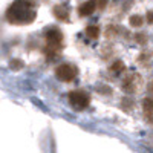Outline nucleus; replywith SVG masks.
Instances as JSON below:
<instances>
[{
    "label": "nucleus",
    "instance_id": "7",
    "mask_svg": "<svg viewBox=\"0 0 153 153\" xmlns=\"http://www.w3.org/2000/svg\"><path fill=\"white\" fill-rule=\"evenodd\" d=\"M54 16L61 20V22H68L69 20V8L66 5H55L54 6Z\"/></svg>",
    "mask_w": 153,
    "mask_h": 153
},
{
    "label": "nucleus",
    "instance_id": "2",
    "mask_svg": "<svg viewBox=\"0 0 153 153\" xmlns=\"http://www.w3.org/2000/svg\"><path fill=\"white\" fill-rule=\"evenodd\" d=\"M45 40H46V54L51 55V58L57 57L63 48V40H65L61 31L55 26L48 28L45 32Z\"/></svg>",
    "mask_w": 153,
    "mask_h": 153
},
{
    "label": "nucleus",
    "instance_id": "8",
    "mask_svg": "<svg viewBox=\"0 0 153 153\" xmlns=\"http://www.w3.org/2000/svg\"><path fill=\"white\" fill-rule=\"evenodd\" d=\"M86 35H87L89 38H92V40H95V38L100 37V28L97 26V25L87 26V28H86Z\"/></svg>",
    "mask_w": 153,
    "mask_h": 153
},
{
    "label": "nucleus",
    "instance_id": "3",
    "mask_svg": "<svg viewBox=\"0 0 153 153\" xmlns=\"http://www.w3.org/2000/svg\"><path fill=\"white\" fill-rule=\"evenodd\" d=\"M89 101H91V97L84 91H72L69 94V103L75 110H84L89 106Z\"/></svg>",
    "mask_w": 153,
    "mask_h": 153
},
{
    "label": "nucleus",
    "instance_id": "9",
    "mask_svg": "<svg viewBox=\"0 0 153 153\" xmlns=\"http://www.w3.org/2000/svg\"><path fill=\"white\" fill-rule=\"evenodd\" d=\"M144 112L149 118H153V100H150V98L144 100Z\"/></svg>",
    "mask_w": 153,
    "mask_h": 153
},
{
    "label": "nucleus",
    "instance_id": "11",
    "mask_svg": "<svg viewBox=\"0 0 153 153\" xmlns=\"http://www.w3.org/2000/svg\"><path fill=\"white\" fill-rule=\"evenodd\" d=\"M110 71H112L113 74H117V75H118L120 72H123V71H124V65H123L121 61H117V63H113V65H112Z\"/></svg>",
    "mask_w": 153,
    "mask_h": 153
},
{
    "label": "nucleus",
    "instance_id": "1",
    "mask_svg": "<svg viewBox=\"0 0 153 153\" xmlns=\"http://www.w3.org/2000/svg\"><path fill=\"white\" fill-rule=\"evenodd\" d=\"M37 19V3L34 0H16L6 11V20L12 25H31Z\"/></svg>",
    "mask_w": 153,
    "mask_h": 153
},
{
    "label": "nucleus",
    "instance_id": "5",
    "mask_svg": "<svg viewBox=\"0 0 153 153\" xmlns=\"http://www.w3.org/2000/svg\"><path fill=\"white\" fill-rule=\"evenodd\" d=\"M141 86H143V81H141V76H139V75L127 76V78L124 80V83H123V89L126 92H129V94L138 92L139 89H141Z\"/></svg>",
    "mask_w": 153,
    "mask_h": 153
},
{
    "label": "nucleus",
    "instance_id": "4",
    "mask_svg": "<svg viewBox=\"0 0 153 153\" xmlns=\"http://www.w3.org/2000/svg\"><path fill=\"white\" fill-rule=\"evenodd\" d=\"M76 75H78V69H76V66L71 65V63H63V65H60L55 69V76L58 80L66 81V83L76 78Z\"/></svg>",
    "mask_w": 153,
    "mask_h": 153
},
{
    "label": "nucleus",
    "instance_id": "12",
    "mask_svg": "<svg viewBox=\"0 0 153 153\" xmlns=\"http://www.w3.org/2000/svg\"><path fill=\"white\" fill-rule=\"evenodd\" d=\"M94 2L97 5V9H104L107 5V0H94Z\"/></svg>",
    "mask_w": 153,
    "mask_h": 153
},
{
    "label": "nucleus",
    "instance_id": "6",
    "mask_svg": "<svg viewBox=\"0 0 153 153\" xmlns=\"http://www.w3.org/2000/svg\"><path fill=\"white\" fill-rule=\"evenodd\" d=\"M95 11H97V5H95L94 0H87V2L81 3V5H80V8H78V12H80V16H81V17L92 16Z\"/></svg>",
    "mask_w": 153,
    "mask_h": 153
},
{
    "label": "nucleus",
    "instance_id": "13",
    "mask_svg": "<svg viewBox=\"0 0 153 153\" xmlns=\"http://www.w3.org/2000/svg\"><path fill=\"white\" fill-rule=\"evenodd\" d=\"M147 20H149V23H153V11H150L147 14Z\"/></svg>",
    "mask_w": 153,
    "mask_h": 153
},
{
    "label": "nucleus",
    "instance_id": "10",
    "mask_svg": "<svg viewBox=\"0 0 153 153\" xmlns=\"http://www.w3.org/2000/svg\"><path fill=\"white\" fill-rule=\"evenodd\" d=\"M143 17L141 16H132L130 17V25L132 26H135V28H139V26H143Z\"/></svg>",
    "mask_w": 153,
    "mask_h": 153
}]
</instances>
